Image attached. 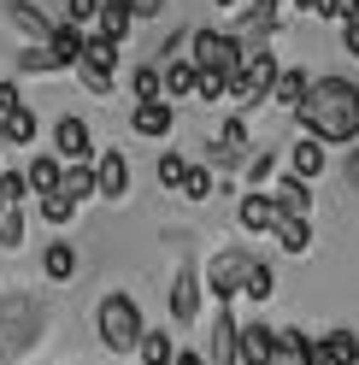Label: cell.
<instances>
[{"mask_svg": "<svg viewBox=\"0 0 359 365\" xmlns=\"http://www.w3.org/2000/svg\"><path fill=\"white\" fill-rule=\"evenodd\" d=\"M271 354H277V330L271 324L236 330V365H271Z\"/></svg>", "mask_w": 359, "mask_h": 365, "instance_id": "cell-10", "label": "cell"}, {"mask_svg": "<svg viewBox=\"0 0 359 365\" xmlns=\"http://www.w3.org/2000/svg\"><path fill=\"white\" fill-rule=\"evenodd\" d=\"M95 330H100V341H106L112 354H130L147 324H142V307L130 301V294H106V301L95 307Z\"/></svg>", "mask_w": 359, "mask_h": 365, "instance_id": "cell-2", "label": "cell"}, {"mask_svg": "<svg viewBox=\"0 0 359 365\" xmlns=\"http://www.w3.org/2000/svg\"><path fill=\"white\" fill-rule=\"evenodd\" d=\"M59 195L71 200V207L88 200V195H95V171H88V165H65V171H59Z\"/></svg>", "mask_w": 359, "mask_h": 365, "instance_id": "cell-27", "label": "cell"}, {"mask_svg": "<svg viewBox=\"0 0 359 365\" xmlns=\"http://www.w3.org/2000/svg\"><path fill=\"white\" fill-rule=\"evenodd\" d=\"M171 318L177 324H194L200 318V277H194V265H183L177 283H171Z\"/></svg>", "mask_w": 359, "mask_h": 365, "instance_id": "cell-11", "label": "cell"}, {"mask_svg": "<svg viewBox=\"0 0 359 365\" xmlns=\"http://www.w3.org/2000/svg\"><path fill=\"white\" fill-rule=\"evenodd\" d=\"M271 165H277V153H254L248 165H241V177H248V182H265V177H271Z\"/></svg>", "mask_w": 359, "mask_h": 365, "instance_id": "cell-38", "label": "cell"}, {"mask_svg": "<svg viewBox=\"0 0 359 365\" xmlns=\"http://www.w3.org/2000/svg\"><path fill=\"white\" fill-rule=\"evenodd\" d=\"M171 365H200V354H194V348H177V359H171Z\"/></svg>", "mask_w": 359, "mask_h": 365, "instance_id": "cell-43", "label": "cell"}, {"mask_svg": "<svg viewBox=\"0 0 359 365\" xmlns=\"http://www.w3.org/2000/svg\"><path fill=\"white\" fill-rule=\"evenodd\" d=\"M277 71H283V65L259 48V53H248V59H241L230 77H224V95H236V101L259 106V101H271V83H277Z\"/></svg>", "mask_w": 359, "mask_h": 365, "instance_id": "cell-3", "label": "cell"}, {"mask_svg": "<svg viewBox=\"0 0 359 365\" xmlns=\"http://www.w3.org/2000/svg\"><path fill=\"white\" fill-rule=\"evenodd\" d=\"M95 36H106V41H124V36H130V6H124V0H100Z\"/></svg>", "mask_w": 359, "mask_h": 365, "instance_id": "cell-22", "label": "cell"}, {"mask_svg": "<svg viewBox=\"0 0 359 365\" xmlns=\"http://www.w3.org/2000/svg\"><path fill=\"white\" fill-rule=\"evenodd\" d=\"M0 247H6V254H18V247H24V212H18V207L0 212Z\"/></svg>", "mask_w": 359, "mask_h": 365, "instance_id": "cell-32", "label": "cell"}, {"mask_svg": "<svg viewBox=\"0 0 359 365\" xmlns=\"http://www.w3.org/2000/svg\"><path fill=\"white\" fill-rule=\"evenodd\" d=\"M41 330V307L36 301H12L6 318H0V359H12V354H24L30 341Z\"/></svg>", "mask_w": 359, "mask_h": 365, "instance_id": "cell-5", "label": "cell"}, {"mask_svg": "<svg viewBox=\"0 0 359 365\" xmlns=\"http://www.w3.org/2000/svg\"><path fill=\"white\" fill-rule=\"evenodd\" d=\"M194 71L200 77H230L236 65H241V41L230 30H194Z\"/></svg>", "mask_w": 359, "mask_h": 365, "instance_id": "cell-4", "label": "cell"}, {"mask_svg": "<svg viewBox=\"0 0 359 365\" xmlns=\"http://www.w3.org/2000/svg\"><path fill=\"white\" fill-rule=\"evenodd\" d=\"M277 247H283V254H306V247H312V224L306 218H277Z\"/></svg>", "mask_w": 359, "mask_h": 365, "instance_id": "cell-25", "label": "cell"}, {"mask_svg": "<svg viewBox=\"0 0 359 365\" xmlns=\"http://www.w3.org/2000/svg\"><path fill=\"white\" fill-rule=\"evenodd\" d=\"M194 95H200V101H218V95H224V77H200V71H194Z\"/></svg>", "mask_w": 359, "mask_h": 365, "instance_id": "cell-39", "label": "cell"}, {"mask_svg": "<svg viewBox=\"0 0 359 365\" xmlns=\"http://www.w3.org/2000/svg\"><path fill=\"white\" fill-rule=\"evenodd\" d=\"M53 159L59 165H88V159H95V135H88V124L77 112L53 118Z\"/></svg>", "mask_w": 359, "mask_h": 365, "instance_id": "cell-7", "label": "cell"}, {"mask_svg": "<svg viewBox=\"0 0 359 365\" xmlns=\"http://www.w3.org/2000/svg\"><path fill=\"white\" fill-rule=\"evenodd\" d=\"M95 12H100V0H65V24H77V30L95 24Z\"/></svg>", "mask_w": 359, "mask_h": 365, "instance_id": "cell-35", "label": "cell"}, {"mask_svg": "<svg viewBox=\"0 0 359 365\" xmlns=\"http://www.w3.org/2000/svg\"><path fill=\"white\" fill-rule=\"evenodd\" d=\"M236 224L248 236H265V230H277V207H271V195H241V207H236Z\"/></svg>", "mask_w": 359, "mask_h": 365, "instance_id": "cell-12", "label": "cell"}, {"mask_svg": "<svg viewBox=\"0 0 359 365\" xmlns=\"http://www.w3.org/2000/svg\"><path fill=\"white\" fill-rule=\"evenodd\" d=\"M171 124H177V118H171V106H165V101H142V106H136V118H130V130H136L142 142H160V135H171Z\"/></svg>", "mask_w": 359, "mask_h": 365, "instance_id": "cell-16", "label": "cell"}, {"mask_svg": "<svg viewBox=\"0 0 359 365\" xmlns=\"http://www.w3.org/2000/svg\"><path fill=\"white\" fill-rule=\"evenodd\" d=\"M41 48H48V53H53V65L65 71V65H77V53H83V30H77V24H65V18H59V24L48 30V41H41Z\"/></svg>", "mask_w": 359, "mask_h": 365, "instance_id": "cell-17", "label": "cell"}, {"mask_svg": "<svg viewBox=\"0 0 359 365\" xmlns=\"http://www.w3.org/2000/svg\"><path fill=\"white\" fill-rule=\"evenodd\" d=\"M306 88H312V71H277V83H271V101L295 112V106L306 101Z\"/></svg>", "mask_w": 359, "mask_h": 365, "instance_id": "cell-23", "label": "cell"}, {"mask_svg": "<svg viewBox=\"0 0 359 365\" xmlns=\"http://www.w3.org/2000/svg\"><path fill=\"white\" fill-rule=\"evenodd\" d=\"M160 83H165V95H194V65L189 59H165L160 65Z\"/></svg>", "mask_w": 359, "mask_h": 365, "instance_id": "cell-28", "label": "cell"}, {"mask_svg": "<svg viewBox=\"0 0 359 365\" xmlns=\"http://www.w3.org/2000/svg\"><path fill=\"white\" fill-rule=\"evenodd\" d=\"M77 65H88V71L112 77V71H118V41H106V36H83V53H77Z\"/></svg>", "mask_w": 359, "mask_h": 365, "instance_id": "cell-19", "label": "cell"}, {"mask_svg": "<svg viewBox=\"0 0 359 365\" xmlns=\"http://www.w3.org/2000/svg\"><path fill=\"white\" fill-rule=\"evenodd\" d=\"M59 159L53 153H41V159H30V165H24V189H36V195H59Z\"/></svg>", "mask_w": 359, "mask_h": 365, "instance_id": "cell-21", "label": "cell"}, {"mask_svg": "<svg viewBox=\"0 0 359 365\" xmlns=\"http://www.w3.org/2000/svg\"><path fill=\"white\" fill-rule=\"evenodd\" d=\"M212 6H236V0H212Z\"/></svg>", "mask_w": 359, "mask_h": 365, "instance_id": "cell-44", "label": "cell"}, {"mask_svg": "<svg viewBox=\"0 0 359 365\" xmlns=\"http://www.w3.org/2000/svg\"><path fill=\"white\" fill-rule=\"evenodd\" d=\"M153 177H160V189H183V177H189V159H183V153H160Z\"/></svg>", "mask_w": 359, "mask_h": 365, "instance_id": "cell-31", "label": "cell"}, {"mask_svg": "<svg viewBox=\"0 0 359 365\" xmlns=\"http://www.w3.org/2000/svg\"><path fill=\"white\" fill-rule=\"evenodd\" d=\"M271 207H277V218H312V189L301 177H283L277 195H271Z\"/></svg>", "mask_w": 359, "mask_h": 365, "instance_id": "cell-15", "label": "cell"}, {"mask_svg": "<svg viewBox=\"0 0 359 365\" xmlns=\"http://www.w3.org/2000/svg\"><path fill=\"white\" fill-rule=\"evenodd\" d=\"M95 195H106V200H124L130 195V159L118 153V148H106V153H95Z\"/></svg>", "mask_w": 359, "mask_h": 365, "instance_id": "cell-9", "label": "cell"}, {"mask_svg": "<svg viewBox=\"0 0 359 365\" xmlns=\"http://www.w3.org/2000/svg\"><path fill=\"white\" fill-rule=\"evenodd\" d=\"M342 53L359 59V24H342Z\"/></svg>", "mask_w": 359, "mask_h": 365, "instance_id": "cell-41", "label": "cell"}, {"mask_svg": "<svg viewBox=\"0 0 359 365\" xmlns=\"http://www.w3.org/2000/svg\"><path fill=\"white\" fill-rule=\"evenodd\" d=\"M18 71H24V77H41V71H59V65H53L48 48H24V53H18Z\"/></svg>", "mask_w": 359, "mask_h": 365, "instance_id": "cell-33", "label": "cell"}, {"mask_svg": "<svg viewBox=\"0 0 359 365\" xmlns=\"http://www.w3.org/2000/svg\"><path fill=\"white\" fill-rule=\"evenodd\" d=\"M41 218H48V224H71V218H77V207H71L65 195H41Z\"/></svg>", "mask_w": 359, "mask_h": 365, "instance_id": "cell-34", "label": "cell"}, {"mask_svg": "<svg viewBox=\"0 0 359 365\" xmlns=\"http://www.w3.org/2000/svg\"><path fill=\"white\" fill-rule=\"evenodd\" d=\"M200 365H236V318H230V312L212 318V336H207V354H200Z\"/></svg>", "mask_w": 359, "mask_h": 365, "instance_id": "cell-13", "label": "cell"}, {"mask_svg": "<svg viewBox=\"0 0 359 365\" xmlns=\"http://www.w3.org/2000/svg\"><path fill=\"white\" fill-rule=\"evenodd\" d=\"M271 289H277V277H271V265H248V277H241V294H248V301L259 307V301H271Z\"/></svg>", "mask_w": 359, "mask_h": 365, "instance_id": "cell-29", "label": "cell"}, {"mask_svg": "<svg viewBox=\"0 0 359 365\" xmlns=\"http://www.w3.org/2000/svg\"><path fill=\"white\" fill-rule=\"evenodd\" d=\"M130 88H136V101H160L165 95V83H160V65H136V71H130Z\"/></svg>", "mask_w": 359, "mask_h": 365, "instance_id": "cell-30", "label": "cell"}, {"mask_svg": "<svg viewBox=\"0 0 359 365\" xmlns=\"http://www.w3.org/2000/svg\"><path fill=\"white\" fill-rule=\"evenodd\" d=\"M277 24H283V0H254V6L241 12V24H236V30H241V36H236V41H241V59L259 53L265 41L277 36Z\"/></svg>", "mask_w": 359, "mask_h": 365, "instance_id": "cell-6", "label": "cell"}, {"mask_svg": "<svg viewBox=\"0 0 359 365\" xmlns=\"http://www.w3.org/2000/svg\"><path fill=\"white\" fill-rule=\"evenodd\" d=\"M6 18H12V30L18 36H24V41H36V48H41V41H48V12H41V6H30V0H6Z\"/></svg>", "mask_w": 359, "mask_h": 365, "instance_id": "cell-14", "label": "cell"}, {"mask_svg": "<svg viewBox=\"0 0 359 365\" xmlns=\"http://www.w3.org/2000/svg\"><path fill=\"white\" fill-rule=\"evenodd\" d=\"M318 171H324V148L312 142V135H301V142L288 148V177H301V182H312Z\"/></svg>", "mask_w": 359, "mask_h": 365, "instance_id": "cell-20", "label": "cell"}, {"mask_svg": "<svg viewBox=\"0 0 359 365\" xmlns=\"http://www.w3.org/2000/svg\"><path fill=\"white\" fill-rule=\"evenodd\" d=\"M41 271H48L53 283H71V277H77V247H71V242H53L48 254H41Z\"/></svg>", "mask_w": 359, "mask_h": 365, "instance_id": "cell-24", "label": "cell"}, {"mask_svg": "<svg viewBox=\"0 0 359 365\" xmlns=\"http://www.w3.org/2000/svg\"><path fill=\"white\" fill-rule=\"evenodd\" d=\"M248 254L241 247H224V254H212V265H207V289L218 294V307H230L236 294H241V277H248Z\"/></svg>", "mask_w": 359, "mask_h": 365, "instance_id": "cell-8", "label": "cell"}, {"mask_svg": "<svg viewBox=\"0 0 359 365\" xmlns=\"http://www.w3.org/2000/svg\"><path fill=\"white\" fill-rule=\"evenodd\" d=\"M124 6H130V18H160L165 0H124Z\"/></svg>", "mask_w": 359, "mask_h": 365, "instance_id": "cell-40", "label": "cell"}, {"mask_svg": "<svg viewBox=\"0 0 359 365\" xmlns=\"http://www.w3.org/2000/svg\"><path fill=\"white\" fill-rule=\"evenodd\" d=\"M77 77H83V88H88L95 101H106V95H112V83H118V77H100V71H88V65H77Z\"/></svg>", "mask_w": 359, "mask_h": 365, "instance_id": "cell-37", "label": "cell"}, {"mask_svg": "<svg viewBox=\"0 0 359 365\" xmlns=\"http://www.w3.org/2000/svg\"><path fill=\"white\" fill-rule=\"evenodd\" d=\"M183 195H189V200H212V177H207V165H189Z\"/></svg>", "mask_w": 359, "mask_h": 365, "instance_id": "cell-36", "label": "cell"}, {"mask_svg": "<svg viewBox=\"0 0 359 365\" xmlns=\"http://www.w3.org/2000/svg\"><path fill=\"white\" fill-rule=\"evenodd\" d=\"M295 124L312 142H359V88L348 77H318L306 88V101L295 106Z\"/></svg>", "mask_w": 359, "mask_h": 365, "instance_id": "cell-1", "label": "cell"}, {"mask_svg": "<svg viewBox=\"0 0 359 365\" xmlns=\"http://www.w3.org/2000/svg\"><path fill=\"white\" fill-rule=\"evenodd\" d=\"M136 354H142V365H171V359H177V341H171L165 330H142Z\"/></svg>", "mask_w": 359, "mask_h": 365, "instance_id": "cell-26", "label": "cell"}, {"mask_svg": "<svg viewBox=\"0 0 359 365\" xmlns=\"http://www.w3.org/2000/svg\"><path fill=\"white\" fill-rule=\"evenodd\" d=\"M306 354H312V348H301V354H295V348H277L271 365H306Z\"/></svg>", "mask_w": 359, "mask_h": 365, "instance_id": "cell-42", "label": "cell"}, {"mask_svg": "<svg viewBox=\"0 0 359 365\" xmlns=\"http://www.w3.org/2000/svg\"><path fill=\"white\" fill-rule=\"evenodd\" d=\"M0 142H6V148H30V142H36V112H30V106L0 112Z\"/></svg>", "mask_w": 359, "mask_h": 365, "instance_id": "cell-18", "label": "cell"}]
</instances>
